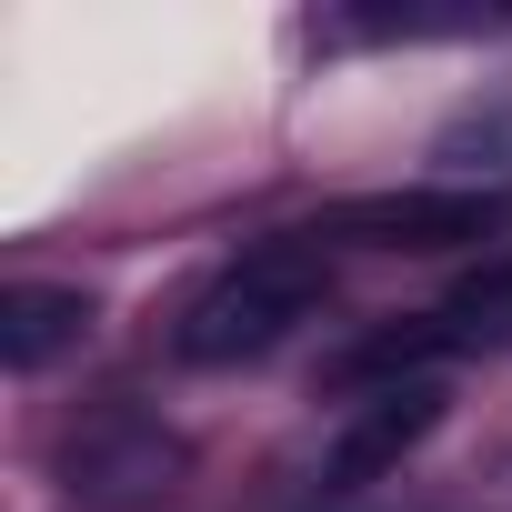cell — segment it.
Returning <instances> with one entry per match:
<instances>
[{
    "mask_svg": "<svg viewBox=\"0 0 512 512\" xmlns=\"http://www.w3.org/2000/svg\"><path fill=\"white\" fill-rule=\"evenodd\" d=\"M442 422V382L422 372V382H392V392H372L362 412H352V432L332 442V462H322V492H362V482H382L422 432Z\"/></svg>",
    "mask_w": 512,
    "mask_h": 512,
    "instance_id": "cell-3",
    "label": "cell"
},
{
    "mask_svg": "<svg viewBox=\"0 0 512 512\" xmlns=\"http://www.w3.org/2000/svg\"><path fill=\"white\" fill-rule=\"evenodd\" d=\"M432 342H442V352H512V251L482 262V272H462V282L442 292Z\"/></svg>",
    "mask_w": 512,
    "mask_h": 512,
    "instance_id": "cell-6",
    "label": "cell"
},
{
    "mask_svg": "<svg viewBox=\"0 0 512 512\" xmlns=\"http://www.w3.org/2000/svg\"><path fill=\"white\" fill-rule=\"evenodd\" d=\"M171 472H181V452L131 412H111L71 442V492L81 502H151V492H171Z\"/></svg>",
    "mask_w": 512,
    "mask_h": 512,
    "instance_id": "cell-4",
    "label": "cell"
},
{
    "mask_svg": "<svg viewBox=\"0 0 512 512\" xmlns=\"http://www.w3.org/2000/svg\"><path fill=\"white\" fill-rule=\"evenodd\" d=\"M91 332V292L71 282H11L0 292V362L11 372H51L61 352H81Z\"/></svg>",
    "mask_w": 512,
    "mask_h": 512,
    "instance_id": "cell-5",
    "label": "cell"
},
{
    "mask_svg": "<svg viewBox=\"0 0 512 512\" xmlns=\"http://www.w3.org/2000/svg\"><path fill=\"white\" fill-rule=\"evenodd\" d=\"M332 302V272H322V241H262V251H241V262H221L181 322H171V352L201 362V372H231V362H262L282 352L312 312Z\"/></svg>",
    "mask_w": 512,
    "mask_h": 512,
    "instance_id": "cell-1",
    "label": "cell"
},
{
    "mask_svg": "<svg viewBox=\"0 0 512 512\" xmlns=\"http://www.w3.org/2000/svg\"><path fill=\"white\" fill-rule=\"evenodd\" d=\"M512 221L502 191H362L342 211H322L302 241H362V251H452V241H492Z\"/></svg>",
    "mask_w": 512,
    "mask_h": 512,
    "instance_id": "cell-2",
    "label": "cell"
}]
</instances>
